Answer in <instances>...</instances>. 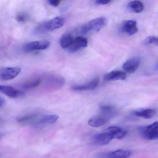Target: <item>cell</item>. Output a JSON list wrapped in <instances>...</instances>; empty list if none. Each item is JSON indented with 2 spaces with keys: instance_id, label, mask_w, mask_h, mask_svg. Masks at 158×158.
Returning a JSON list of instances; mask_svg holds the SVG:
<instances>
[{
  "instance_id": "1",
  "label": "cell",
  "mask_w": 158,
  "mask_h": 158,
  "mask_svg": "<svg viewBox=\"0 0 158 158\" xmlns=\"http://www.w3.org/2000/svg\"><path fill=\"white\" fill-rule=\"evenodd\" d=\"M65 19L62 17H57L48 21L42 22L38 25L34 30L35 34H42L52 32L62 27L65 25Z\"/></svg>"
},
{
  "instance_id": "2",
  "label": "cell",
  "mask_w": 158,
  "mask_h": 158,
  "mask_svg": "<svg viewBox=\"0 0 158 158\" xmlns=\"http://www.w3.org/2000/svg\"><path fill=\"white\" fill-rule=\"evenodd\" d=\"M107 21L105 18L99 17L92 19L84 24L81 28V32L85 34L91 31L97 32L104 28L107 25Z\"/></svg>"
},
{
  "instance_id": "3",
  "label": "cell",
  "mask_w": 158,
  "mask_h": 158,
  "mask_svg": "<svg viewBox=\"0 0 158 158\" xmlns=\"http://www.w3.org/2000/svg\"><path fill=\"white\" fill-rule=\"evenodd\" d=\"M140 135L147 140H156L158 138V123L156 122L150 125L139 128Z\"/></svg>"
},
{
  "instance_id": "4",
  "label": "cell",
  "mask_w": 158,
  "mask_h": 158,
  "mask_svg": "<svg viewBox=\"0 0 158 158\" xmlns=\"http://www.w3.org/2000/svg\"><path fill=\"white\" fill-rule=\"evenodd\" d=\"M50 42L46 40L35 41L28 43L24 45L23 51L25 53H30L47 49L50 46Z\"/></svg>"
},
{
  "instance_id": "5",
  "label": "cell",
  "mask_w": 158,
  "mask_h": 158,
  "mask_svg": "<svg viewBox=\"0 0 158 158\" xmlns=\"http://www.w3.org/2000/svg\"><path fill=\"white\" fill-rule=\"evenodd\" d=\"M18 67H5L0 69V80L8 81L15 78L21 72Z\"/></svg>"
},
{
  "instance_id": "6",
  "label": "cell",
  "mask_w": 158,
  "mask_h": 158,
  "mask_svg": "<svg viewBox=\"0 0 158 158\" xmlns=\"http://www.w3.org/2000/svg\"><path fill=\"white\" fill-rule=\"evenodd\" d=\"M113 139L111 135L109 132L100 133L94 135L92 137V141L96 144L105 145L109 143Z\"/></svg>"
},
{
  "instance_id": "7",
  "label": "cell",
  "mask_w": 158,
  "mask_h": 158,
  "mask_svg": "<svg viewBox=\"0 0 158 158\" xmlns=\"http://www.w3.org/2000/svg\"><path fill=\"white\" fill-rule=\"evenodd\" d=\"M141 59L140 57H134L127 60L123 65V69L127 73H134L140 66Z\"/></svg>"
},
{
  "instance_id": "8",
  "label": "cell",
  "mask_w": 158,
  "mask_h": 158,
  "mask_svg": "<svg viewBox=\"0 0 158 158\" xmlns=\"http://www.w3.org/2000/svg\"><path fill=\"white\" fill-rule=\"evenodd\" d=\"M88 45V40L86 38L83 37H78L74 39L71 45L67 48L68 51L70 53H74L81 49L85 48Z\"/></svg>"
},
{
  "instance_id": "9",
  "label": "cell",
  "mask_w": 158,
  "mask_h": 158,
  "mask_svg": "<svg viewBox=\"0 0 158 158\" xmlns=\"http://www.w3.org/2000/svg\"><path fill=\"white\" fill-rule=\"evenodd\" d=\"M110 119V118L101 113L91 118L88 121V124L91 127L98 128L105 125Z\"/></svg>"
},
{
  "instance_id": "10",
  "label": "cell",
  "mask_w": 158,
  "mask_h": 158,
  "mask_svg": "<svg viewBox=\"0 0 158 158\" xmlns=\"http://www.w3.org/2000/svg\"><path fill=\"white\" fill-rule=\"evenodd\" d=\"M40 117L41 116L39 113L32 112L22 116H19L16 119L19 123L35 124Z\"/></svg>"
},
{
  "instance_id": "11",
  "label": "cell",
  "mask_w": 158,
  "mask_h": 158,
  "mask_svg": "<svg viewBox=\"0 0 158 158\" xmlns=\"http://www.w3.org/2000/svg\"><path fill=\"white\" fill-rule=\"evenodd\" d=\"M0 93L3 94L8 97L15 98L23 95V92L9 85H0Z\"/></svg>"
},
{
  "instance_id": "12",
  "label": "cell",
  "mask_w": 158,
  "mask_h": 158,
  "mask_svg": "<svg viewBox=\"0 0 158 158\" xmlns=\"http://www.w3.org/2000/svg\"><path fill=\"white\" fill-rule=\"evenodd\" d=\"M122 30L123 32L130 36L134 35L138 31L137 22L134 20H127L123 21L122 24Z\"/></svg>"
},
{
  "instance_id": "13",
  "label": "cell",
  "mask_w": 158,
  "mask_h": 158,
  "mask_svg": "<svg viewBox=\"0 0 158 158\" xmlns=\"http://www.w3.org/2000/svg\"><path fill=\"white\" fill-rule=\"evenodd\" d=\"M99 83V79L96 77L82 85H76L71 86L73 90L76 91H88V90H94L95 89Z\"/></svg>"
},
{
  "instance_id": "14",
  "label": "cell",
  "mask_w": 158,
  "mask_h": 158,
  "mask_svg": "<svg viewBox=\"0 0 158 158\" xmlns=\"http://www.w3.org/2000/svg\"><path fill=\"white\" fill-rule=\"evenodd\" d=\"M114 139H121L126 136L128 132L126 130L116 126H110L107 129Z\"/></svg>"
},
{
  "instance_id": "15",
  "label": "cell",
  "mask_w": 158,
  "mask_h": 158,
  "mask_svg": "<svg viewBox=\"0 0 158 158\" xmlns=\"http://www.w3.org/2000/svg\"><path fill=\"white\" fill-rule=\"evenodd\" d=\"M59 118L57 115H46L41 116L36 123V125H50L55 123Z\"/></svg>"
},
{
  "instance_id": "16",
  "label": "cell",
  "mask_w": 158,
  "mask_h": 158,
  "mask_svg": "<svg viewBox=\"0 0 158 158\" xmlns=\"http://www.w3.org/2000/svg\"><path fill=\"white\" fill-rule=\"evenodd\" d=\"M127 78L126 74L120 70H114L105 76L106 81H117V80H125Z\"/></svg>"
},
{
  "instance_id": "17",
  "label": "cell",
  "mask_w": 158,
  "mask_h": 158,
  "mask_svg": "<svg viewBox=\"0 0 158 158\" xmlns=\"http://www.w3.org/2000/svg\"><path fill=\"white\" fill-rule=\"evenodd\" d=\"M156 110L153 109H146L140 110L133 112L134 115L138 117L145 119H150L154 117L156 114Z\"/></svg>"
},
{
  "instance_id": "18",
  "label": "cell",
  "mask_w": 158,
  "mask_h": 158,
  "mask_svg": "<svg viewBox=\"0 0 158 158\" xmlns=\"http://www.w3.org/2000/svg\"><path fill=\"white\" fill-rule=\"evenodd\" d=\"M131 152L128 150H117L107 154L106 158H127L130 156Z\"/></svg>"
},
{
  "instance_id": "19",
  "label": "cell",
  "mask_w": 158,
  "mask_h": 158,
  "mask_svg": "<svg viewBox=\"0 0 158 158\" xmlns=\"http://www.w3.org/2000/svg\"><path fill=\"white\" fill-rule=\"evenodd\" d=\"M42 79L41 77L34 78L24 82L21 86L24 89H31L39 86L41 84Z\"/></svg>"
},
{
  "instance_id": "20",
  "label": "cell",
  "mask_w": 158,
  "mask_h": 158,
  "mask_svg": "<svg viewBox=\"0 0 158 158\" xmlns=\"http://www.w3.org/2000/svg\"><path fill=\"white\" fill-rule=\"evenodd\" d=\"M127 8L133 13H140L143 10L144 5L140 1H134L128 4Z\"/></svg>"
},
{
  "instance_id": "21",
  "label": "cell",
  "mask_w": 158,
  "mask_h": 158,
  "mask_svg": "<svg viewBox=\"0 0 158 158\" xmlns=\"http://www.w3.org/2000/svg\"><path fill=\"white\" fill-rule=\"evenodd\" d=\"M74 38L70 33H67L64 34L60 40V46L63 49H67L73 43Z\"/></svg>"
},
{
  "instance_id": "22",
  "label": "cell",
  "mask_w": 158,
  "mask_h": 158,
  "mask_svg": "<svg viewBox=\"0 0 158 158\" xmlns=\"http://www.w3.org/2000/svg\"><path fill=\"white\" fill-rule=\"evenodd\" d=\"M101 113L109 117L112 118L115 115L116 110L113 106H103L100 108Z\"/></svg>"
},
{
  "instance_id": "23",
  "label": "cell",
  "mask_w": 158,
  "mask_h": 158,
  "mask_svg": "<svg viewBox=\"0 0 158 158\" xmlns=\"http://www.w3.org/2000/svg\"><path fill=\"white\" fill-rule=\"evenodd\" d=\"M15 19L18 22L24 23L28 21L29 19V16L25 12H19L16 15Z\"/></svg>"
},
{
  "instance_id": "24",
  "label": "cell",
  "mask_w": 158,
  "mask_h": 158,
  "mask_svg": "<svg viewBox=\"0 0 158 158\" xmlns=\"http://www.w3.org/2000/svg\"><path fill=\"white\" fill-rule=\"evenodd\" d=\"M144 43L146 44H155L157 46L158 44V38L155 36H149L146 39Z\"/></svg>"
},
{
  "instance_id": "25",
  "label": "cell",
  "mask_w": 158,
  "mask_h": 158,
  "mask_svg": "<svg viewBox=\"0 0 158 158\" xmlns=\"http://www.w3.org/2000/svg\"><path fill=\"white\" fill-rule=\"evenodd\" d=\"M49 4L53 6L56 7L60 2V0H48Z\"/></svg>"
},
{
  "instance_id": "26",
  "label": "cell",
  "mask_w": 158,
  "mask_h": 158,
  "mask_svg": "<svg viewBox=\"0 0 158 158\" xmlns=\"http://www.w3.org/2000/svg\"><path fill=\"white\" fill-rule=\"evenodd\" d=\"M96 3L98 5H105L111 2V0H95Z\"/></svg>"
},
{
  "instance_id": "27",
  "label": "cell",
  "mask_w": 158,
  "mask_h": 158,
  "mask_svg": "<svg viewBox=\"0 0 158 158\" xmlns=\"http://www.w3.org/2000/svg\"><path fill=\"white\" fill-rule=\"evenodd\" d=\"M5 103V100L2 98L0 97V107H2V106L4 105Z\"/></svg>"
},
{
  "instance_id": "28",
  "label": "cell",
  "mask_w": 158,
  "mask_h": 158,
  "mask_svg": "<svg viewBox=\"0 0 158 158\" xmlns=\"http://www.w3.org/2000/svg\"><path fill=\"white\" fill-rule=\"evenodd\" d=\"M4 136V133L0 131V140H1V139L2 138V137H3Z\"/></svg>"
}]
</instances>
